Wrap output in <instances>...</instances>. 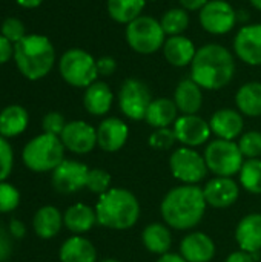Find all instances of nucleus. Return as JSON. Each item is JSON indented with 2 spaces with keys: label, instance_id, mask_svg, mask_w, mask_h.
<instances>
[{
  "label": "nucleus",
  "instance_id": "nucleus-3",
  "mask_svg": "<svg viewBox=\"0 0 261 262\" xmlns=\"http://www.w3.org/2000/svg\"><path fill=\"white\" fill-rule=\"evenodd\" d=\"M97 223L112 230H128L140 218V204L137 196L122 187L109 189L100 195L95 206Z\"/></svg>",
  "mask_w": 261,
  "mask_h": 262
},
{
  "label": "nucleus",
  "instance_id": "nucleus-48",
  "mask_svg": "<svg viewBox=\"0 0 261 262\" xmlns=\"http://www.w3.org/2000/svg\"><path fill=\"white\" fill-rule=\"evenodd\" d=\"M23 8H37L43 3V0H15Z\"/></svg>",
  "mask_w": 261,
  "mask_h": 262
},
{
  "label": "nucleus",
  "instance_id": "nucleus-26",
  "mask_svg": "<svg viewBox=\"0 0 261 262\" xmlns=\"http://www.w3.org/2000/svg\"><path fill=\"white\" fill-rule=\"evenodd\" d=\"M63 226V216L58 212V209L52 206L40 207L34 218H32V227L37 236L42 239H51L54 238Z\"/></svg>",
  "mask_w": 261,
  "mask_h": 262
},
{
  "label": "nucleus",
  "instance_id": "nucleus-4",
  "mask_svg": "<svg viewBox=\"0 0 261 262\" xmlns=\"http://www.w3.org/2000/svg\"><path fill=\"white\" fill-rule=\"evenodd\" d=\"M14 61L25 78L35 81L51 72L55 63V49L48 37L29 34L14 45Z\"/></svg>",
  "mask_w": 261,
  "mask_h": 262
},
{
  "label": "nucleus",
  "instance_id": "nucleus-47",
  "mask_svg": "<svg viewBox=\"0 0 261 262\" xmlns=\"http://www.w3.org/2000/svg\"><path fill=\"white\" fill-rule=\"evenodd\" d=\"M157 262H188L182 255H175V253H166L162 255Z\"/></svg>",
  "mask_w": 261,
  "mask_h": 262
},
{
  "label": "nucleus",
  "instance_id": "nucleus-23",
  "mask_svg": "<svg viewBox=\"0 0 261 262\" xmlns=\"http://www.w3.org/2000/svg\"><path fill=\"white\" fill-rule=\"evenodd\" d=\"M112 100H114V95H112L111 88L105 81H94L85 91L83 106L91 115L100 117L109 112L112 106Z\"/></svg>",
  "mask_w": 261,
  "mask_h": 262
},
{
  "label": "nucleus",
  "instance_id": "nucleus-45",
  "mask_svg": "<svg viewBox=\"0 0 261 262\" xmlns=\"http://www.w3.org/2000/svg\"><path fill=\"white\" fill-rule=\"evenodd\" d=\"M209 0H180V5L186 11H200Z\"/></svg>",
  "mask_w": 261,
  "mask_h": 262
},
{
  "label": "nucleus",
  "instance_id": "nucleus-6",
  "mask_svg": "<svg viewBox=\"0 0 261 262\" xmlns=\"http://www.w3.org/2000/svg\"><path fill=\"white\" fill-rule=\"evenodd\" d=\"M62 78L74 88H88L97 81V60L80 48L66 51L58 61Z\"/></svg>",
  "mask_w": 261,
  "mask_h": 262
},
{
  "label": "nucleus",
  "instance_id": "nucleus-32",
  "mask_svg": "<svg viewBox=\"0 0 261 262\" xmlns=\"http://www.w3.org/2000/svg\"><path fill=\"white\" fill-rule=\"evenodd\" d=\"M162 28L165 31L166 35L172 37V35H182L188 26H189V15H188V11L183 9V8H172V9H168L162 20Z\"/></svg>",
  "mask_w": 261,
  "mask_h": 262
},
{
  "label": "nucleus",
  "instance_id": "nucleus-12",
  "mask_svg": "<svg viewBox=\"0 0 261 262\" xmlns=\"http://www.w3.org/2000/svg\"><path fill=\"white\" fill-rule=\"evenodd\" d=\"M89 169L75 160H63L52 170V186L60 193H75L86 187Z\"/></svg>",
  "mask_w": 261,
  "mask_h": 262
},
{
  "label": "nucleus",
  "instance_id": "nucleus-22",
  "mask_svg": "<svg viewBox=\"0 0 261 262\" xmlns=\"http://www.w3.org/2000/svg\"><path fill=\"white\" fill-rule=\"evenodd\" d=\"M174 103L183 115H195L203 104L202 88L192 78L182 80L175 88Z\"/></svg>",
  "mask_w": 261,
  "mask_h": 262
},
{
  "label": "nucleus",
  "instance_id": "nucleus-35",
  "mask_svg": "<svg viewBox=\"0 0 261 262\" xmlns=\"http://www.w3.org/2000/svg\"><path fill=\"white\" fill-rule=\"evenodd\" d=\"M86 187L92 193L103 195L111 189V175L103 169H91L88 173Z\"/></svg>",
  "mask_w": 261,
  "mask_h": 262
},
{
  "label": "nucleus",
  "instance_id": "nucleus-7",
  "mask_svg": "<svg viewBox=\"0 0 261 262\" xmlns=\"http://www.w3.org/2000/svg\"><path fill=\"white\" fill-rule=\"evenodd\" d=\"M165 35L162 23L149 15H140L126 25V41L129 48L143 55L160 51L166 41Z\"/></svg>",
  "mask_w": 261,
  "mask_h": 262
},
{
  "label": "nucleus",
  "instance_id": "nucleus-34",
  "mask_svg": "<svg viewBox=\"0 0 261 262\" xmlns=\"http://www.w3.org/2000/svg\"><path fill=\"white\" fill-rule=\"evenodd\" d=\"M238 147L245 158H258L261 155V132L249 130L243 134L238 141Z\"/></svg>",
  "mask_w": 261,
  "mask_h": 262
},
{
  "label": "nucleus",
  "instance_id": "nucleus-36",
  "mask_svg": "<svg viewBox=\"0 0 261 262\" xmlns=\"http://www.w3.org/2000/svg\"><path fill=\"white\" fill-rule=\"evenodd\" d=\"M20 203V193L18 190L9 184L2 181L0 183V213H8L17 209Z\"/></svg>",
  "mask_w": 261,
  "mask_h": 262
},
{
  "label": "nucleus",
  "instance_id": "nucleus-31",
  "mask_svg": "<svg viewBox=\"0 0 261 262\" xmlns=\"http://www.w3.org/2000/svg\"><path fill=\"white\" fill-rule=\"evenodd\" d=\"M145 5L146 0H108L106 9L114 21L120 25H128L140 17Z\"/></svg>",
  "mask_w": 261,
  "mask_h": 262
},
{
  "label": "nucleus",
  "instance_id": "nucleus-18",
  "mask_svg": "<svg viewBox=\"0 0 261 262\" xmlns=\"http://www.w3.org/2000/svg\"><path fill=\"white\" fill-rule=\"evenodd\" d=\"M180 255L188 262H209L215 256V244L206 233L194 232L182 239Z\"/></svg>",
  "mask_w": 261,
  "mask_h": 262
},
{
  "label": "nucleus",
  "instance_id": "nucleus-8",
  "mask_svg": "<svg viewBox=\"0 0 261 262\" xmlns=\"http://www.w3.org/2000/svg\"><path fill=\"white\" fill-rule=\"evenodd\" d=\"M243 154L235 141L214 140L206 146L205 161L208 169L217 177H232L240 172L243 166Z\"/></svg>",
  "mask_w": 261,
  "mask_h": 262
},
{
  "label": "nucleus",
  "instance_id": "nucleus-17",
  "mask_svg": "<svg viewBox=\"0 0 261 262\" xmlns=\"http://www.w3.org/2000/svg\"><path fill=\"white\" fill-rule=\"evenodd\" d=\"M129 135L128 124L120 118L111 117L103 120L97 127V144L105 152L120 150Z\"/></svg>",
  "mask_w": 261,
  "mask_h": 262
},
{
  "label": "nucleus",
  "instance_id": "nucleus-19",
  "mask_svg": "<svg viewBox=\"0 0 261 262\" xmlns=\"http://www.w3.org/2000/svg\"><path fill=\"white\" fill-rule=\"evenodd\" d=\"M212 134H215L222 140H235L245 127V121L240 112L234 109H220L217 111L209 121Z\"/></svg>",
  "mask_w": 261,
  "mask_h": 262
},
{
  "label": "nucleus",
  "instance_id": "nucleus-39",
  "mask_svg": "<svg viewBox=\"0 0 261 262\" xmlns=\"http://www.w3.org/2000/svg\"><path fill=\"white\" fill-rule=\"evenodd\" d=\"M12 164H14L12 147L3 137H0V183L9 177L12 170Z\"/></svg>",
  "mask_w": 261,
  "mask_h": 262
},
{
  "label": "nucleus",
  "instance_id": "nucleus-37",
  "mask_svg": "<svg viewBox=\"0 0 261 262\" xmlns=\"http://www.w3.org/2000/svg\"><path fill=\"white\" fill-rule=\"evenodd\" d=\"M175 141H177L175 132L174 129H169V127L155 129L149 137V146L157 150H168L174 146Z\"/></svg>",
  "mask_w": 261,
  "mask_h": 262
},
{
  "label": "nucleus",
  "instance_id": "nucleus-30",
  "mask_svg": "<svg viewBox=\"0 0 261 262\" xmlns=\"http://www.w3.org/2000/svg\"><path fill=\"white\" fill-rule=\"evenodd\" d=\"M235 103L238 111L248 117L261 115V83L251 81L243 84L235 95Z\"/></svg>",
  "mask_w": 261,
  "mask_h": 262
},
{
  "label": "nucleus",
  "instance_id": "nucleus-1",
  "mask_svg": "<svg viewBox=\"0 0 261 262\" xmlns=\"http://www.w3.org/2000/svg\"><path fill=\"white\" fill-rule=\"evenodd\" d=\"M235 75V60L229 49L209 43L197 49L191 63V78L208 91H218L228 86Z\"/></svg>",
  "mask_w": 261,
  "mask_h": 262
},
{
  "label": "nucleus",
  "instance_id": "nucleus-14",
  "mask_svg": "<svg viewBox=\"0 0 261 262\" xmlns=\"http://www.w3.org/2000/svg\"><path fill=\"white\" fill-rule=\"evenodd\" d=\"M177 141L185 147H195L205 144L211 137V126L198 115H182L174 123Z\"/></svg>",
  "mask_w": 261,
  "mask_h": 262
},
{
  "label": "nucleus",
  "instance_id": "nucleus-24",
  "mask_svg": "<svg viewBox=\"0 0 261 262\" xmlns=\"http://www.w3.org/2000/svg\"><path fill=\"white\" fill-rule=\"evenodd\" d=\"M58 256L62 262H97V252L92 243L77 235L62 244Z\"/></svg>",
  "mask_w": 261,
  "mask_h": 262
},
{
  "label": "nucleus",
  "instance_id": "nucleus-50",
  "mask_svg": "<svg viewBox=\"0 0 261 262\" xmlns=\"http://www.w3.org/2000/svg\"><path fill=\"white\" fill-rule=\"evenodd\" d=\"M100 262H120V261H117V259H103V261H100Z\"/></svg>",
  "mask_w": 261,
  "mask_h": 262
},
{
  "label": "nucleus",
  "instance_id": "nucleus-10",
  "mask_svg": "<svg viewBox=\"0 0 261 262\" xmlns=\"http://www.w3.org/2000/svg\"><path fill=\"white\" fill-rule=\"evenodd\" d=\"M169 169L172 175L185 184H197L208 175L205 157L192 147H180L172 152L169 158Z\"/></svg>",
  "mask_w": 261,
  "mask_h": 262
},
{
  "label": "nucleus",
  "instance_id": "nucleus-28",
  "mask_svg": "<svg viewBox=\"0 0 261 262\" xmlns=\"http://www.w3.org/2000/svg\"><path fill=\"white\" fill-rule=\"evenodd\" d=\"M29 115L25 107L11 104L0 112V137L11 138L17 137L28 127Z\"/></svg>",
  "mask_w": 261,
  "mask_h": 262
},
{
  "label": "nucleus",
  "instance_id": "nucleus-15",
  "mask_svg": "<svg viewBox=\"0 0 261 262\" xmlns=\"http://www.w3.org/2000/svg\"><path fill=\"white\" fill-rule=\"evenodd\" d=\"M237 57L251 66H261V25L243 26L234 38Z\"/></svg>",
  "mask_w": 261,
  "mask_h": 262
},
{
  "label": "nucleus",
  "instance_id": "nucleus-2",
  "mask_svg": "<svg viewBox=\"0 0 261 262\" xmlns=\"http://www.w3.org/2000/svg\"><path fill=\"white\" fill-rule=\"evenodd\" d=\"M206 206L203 189L195 184H183L165 195L160 210L168 226L175 230H189L203 220Z\"/></svg>",
  "mask_w": 261,
  "mask_h": 262
},
{
  "label": "nucleus",
  "instance_id": "nucleus-33",
  "mask_svg": "<svg viewBox=\"0 0 261 262\" xmlns=\"http://www.w3.org/2000/svg\"><path fill=\"white\" fill-rule=\"evenodd\" d=\"M240 183L242 186L255 195L261 193V160L251 158L246 160L240 169Z\"/></svg>",
  "mask_w": 261,
  "mask_h": 262
},
{
  "label": "nucleus",
  "instance_id": "nucleus-11",
  "mask_svg": "<svg viewBox=\"0 0 261 262\" xmlns=\"http://www.w3.org/2000/svg\"><path fill=\"white\" fill-rule=\"evenodd\" d=\"M237 14L231 3L225 0H209L200 9L202 28L214 35H223L234 29Z\"/></svg>",
  "mask_w": 261,
  "mask_h": 262
},
{
  "label": "nucleus",
  "instance_id": "nucleus-29",
  "mask_svg": "<svg viewBox=\"0 0 261 262\" xmlns=\"http://www.w3.org/2000/svg\"><path fill=\"white\" fill-rule=\"evenodd\" d=\"M142 241L146 250L155 255H166L172 246V235L169 229L160 223H152L145 227L142 233Z\"/></svg>",
  "mask_w": 261,
  "mask_h": 262
},
{
  "label": "nucleus",
  "instance_id": "nucleus-46",
  "mask_svg": "<svg viewBox=\"0 0 261 262\" xmlns=\"http://www.w3.org/2000/svg\"><path fill=\"white\" fill-rule=\"evenodd\" d=\"M25 232L26 230H25L23 223H20L17 220H12L11 221V224H9V233H11V236H14V238H23Z\"/></svg>",
  "mask_w": 261,
  "mask_h": 262
},
{
  "label": "nucleus",
  "instance_id": "nucleus-44",
  "mask_svg": "<svg viewBox=\"0 0 261 262\" xmlns=\"http://www.w3.org/2000/svg\"><path fill=\"white\" fill-rule=\"evenodd\" d=\"M226 262H255V258L252 253H248V252H234L228 256Z\"/></svg>",
  "mask_w": 261,
  "mask_h": 262
},
{
  "label": "nucleus",
  "instance_id": "nucleus-43",
  "mask_svg": "<svg viewBox=\"0 0 261 262\" xmlns=\"http://www.w3.org/2000/svg\"><path fill=\"white\" fill-rule=\"evenodd\" d=\"M11 57H14V45L0 34V64L6 63Z\"/></svg>",
  "mask_w": 261,
  "mask_h": 262
},
{
  "label": "nucleus",
  "instance_id": "nucleus-21",
  "mask_svg": "<svg viewBox=\"0 0 261 262\" xmlns=\"http://www.w3.org/2000/svg\"><path fill=\"white\" fill-rule=\"evenodd\" d=\"M195 54V45L185 35H172L163 45V55L166 61L175 68H185L191 64Z\"/></svg>",
  "mask_w": 261,
  "mask_h": 262
},
{
  "label": "nucleus",
  "instance_id": "nucleus-5",
  "mask_svg": "<svg viewBox=\"0 0 261 262\" xmlns=\"http://www.w3.org/2000/svg\"><path fill=\"white\" fill-rule=\"evenodd\" d=\"M22 158L29 170L49 172L65 160V146L60 137L43 132L23 147Z\"/></svg>",
  "mask_w": 261,
  "mask_h": 262
},
{
  "label": "nucleus",
  "instance_id": "nucleus-41",
  "mask_svg": "<svg viewBox=\"0 0 261 262\" xmlns=\"http://www.w3.org/2000/svg\"><path fill=\"white\" fill-rule=\"evenodd\" d=\"M117 69V63H115V58L114 57H109V55H105V57H100L97 60V71H98V75H103V77H109L115 72Z\"/></svg>",
  "mask_w": 261,
  "mask_h": 262
},
{
  "label": "nucleus",
  "instance_id": "nucleus-9",
  "mask_svg": "<svg viewBox=\"0 0 261 262\" xmlns=\"http://www.w3.org/2000/svg\"><path fill=\"white\" fill-rule=\"evenodd\" d=\"M152 101L149 88L138 78H128L122 83L118 91L120 111L131 120H145L148 107Z\"/></svg>",
  "mask_w": 261,
  "mask_h": 262
},
{
  "label": "nucleus",
  "instance_id": "nucleus-25",
  "mask_svg": "<svg viewBox=\"0 0 261 262\" xmlns=\"http://www.w3.org/2000/svg\"><path fill=\"white\" fill-rule=\"evenodd\" d=\"M177 114H178V109H177L174 100L157 98V100L151 101L146 117H145V121L155 129L169 127L171 124H174L177 121V118H178Z\"/></svg>",
  "mask_w": 261,
  "mask_h": 262
},
{
  "label": "nucleus",
  "instance_id": "nucleus-40",
  "mask_svg": "<svg viewBox=\"0 0 261 262\" xmlns=\"http://www.w3.org/2000/svg\"><path fill=\"white\" fill-rule=\"evenodd\" d=\"M42 126H43V132L45 134L60 137L63 129H65V126H66V121H65V117L60 112H49V114H46L43 117Z\"/></svg>",
  "mask_w": 261,
  "mask_h": 262
},
{
  "label": "nucleus",
  "instance_id": "nucleus-20",
  "mask_svg": "<svg viewBox=\"0 0 261 262\" xmlns=\"http://www.w3.org/2000/svg\"><path fill=\"white\" fill-rule=\"evenodd\" d=\"M237 244L243 252L258 253L261 250V215L251 213L245 216L235 230Z\"/></svg>",
  "mask_w": 261,
  "mask_h": 262
},
{
  "label": "nucleus",
  "instance_id": "nucleus-42",
  "mask_svg": "<svg viewBox=\"0 0 261 262\" xmlns=\"http://www.w3.org/2000/svg\"><path fill=\"white\" fill-rule=\"evenodd\" d=\"M9 235L11 233L0 226V262L6 261L12 253V241Z\"/></svg>",
  "mask_w": 261,
  "mask_h": 262
},
{
  "label": "nucleus",
  "instance_id": "nucleus-38",
  "mask_svg": "<svg viewBox=\"0 0 261 262\" xmlns=\"http://www.w3.org/2000/svg\"><path fill=\"white\" fill-rule=\"evenodd\" d=\"M26 29H25V25L20 18H15V17H8L3 23H2V35L5 38H8L11 43H17L20 41L26 34Z\"/></svg>",
  "mask_w": 261,
  "mask_h": 262
},
{
  "label": "nucleus",
  "instance_id": "nucleus-13",
  "mask_svg": "<svg viewBox=\"0 0 261 262\" xmlns=\"http://www.w3.org/2000/svg\"><path fill=\"white\" fill-rule=\"evenodd\" d=\"M60 140L65 149L78 155H85L97 146V129H94L86 121H71L66 123Z\"/></svg>",
  "mask_w": 261,
  "mask_h": 262
},
{
  "label": "nucleus",
  "instance_id": "nucleus-49",
  "mask_svg": "<svg viewBox=\"0 0 261 262\" xmlns=\"http://www.w3.org/2000/svg\"><path fill=\"white\" fill-rule=\"evenodd\" d=\"M249 2H251V5H252L255 9L261 11V0H249Z\"/></svg>",
  "mask_w": 261,
  "mask_h": 262
},
{
  "label": "nucleus",
  "instance_id": "nucleus-16",
  "mask_svg": "<svg viewBox=\"0 0 261 262\" xmlns=\"http://www.w3.org/2000/svg\"><path fill=\"white\" fill-rule=\"evenodd\" d=\"M203 195L208 206L215 209H226L232 206L240 195L238 184L229 177H217L206 183L203 187Z\"/></svg>",
  "mask_w": 261,
  "mask_h": 262
},
{
  "label": "nucleus",
  "instance_id": "nucleus-27",
  "mask_svg": "<svg viewBox=\"0 0 261 262\" xmlns=\"http://www.w3.org/2000/svg\"><path fill=\"white\" fill-rule=\"evenodd\" d=\"M97 223L95 210L86 204H74L63 215V224L75 235L89 232Z\"/></svg>",
  "mask_w": 261,
  "mask_h": 262
}]
</instances>
